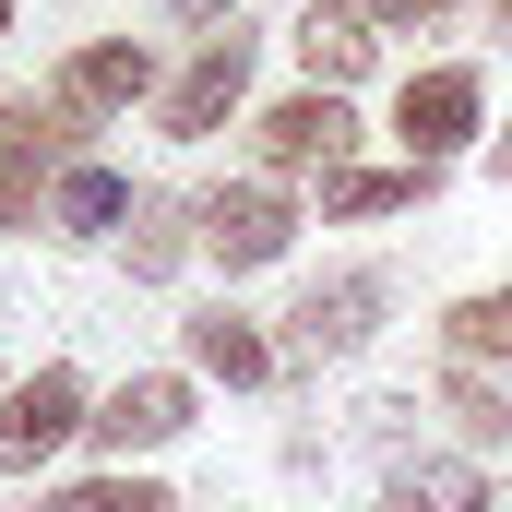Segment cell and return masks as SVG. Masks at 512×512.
Listing matches in <instances>:
<instances>
[{
    "instance_id": "6da1fadb",
    "label": "cell",
    "mask_w": 512,
    "mask_h": 512,
    "mask_svg": "<svg viewBox=\"0 0 512 512\" xmlns=\"http://www.w3.org/2000/svg\"><path fill=\"white\" fill-rule=\"evenodd\" d=\"M370 322H382V274H334V286H310V298L286 310V346H274V358H298V370H322V358H346V346H370Z\"/></svg>"
},
{
    "instance_id": "7a4b0ae2",
    "label": "cell",
    "mask_w": 512,
    "mask_h": 512,
    "mask_svg": "<svg viewBox=\"0 0 512 512\" xmlns=\"http://www.w3.org/2000/svg\"><path fill=\"white\" fill-rule=\"evenodd\" d=\"M72 429H96V417H84V382H72V370H36V382H12V405H0V465L24 477V465H48Z\"/></svg>"
},
{
    "instance_id": "3957f363",
    "label": "cell",
    "mask_w": 512,
    "mask_h": 512,
    "mask_svg": "<svg viewBox=\"0 0 512 512\" xmlns=\"http://www.w3.org/2000/svg\"><path fill=\"white\" fill-rule=\"evenodd\" d=\"M191 227H203V251L227 262V274H251V262H274L286 251V239H298V215H286V191H203V215H191Z\"/></svg>"
},
{
    "instance_id": "277c9868",
    "label": "cell",
    "mask_w": 512,
    "mask_h": 512,
    "mask_svg": "<svg viewBox=\"0 0 512 512\" xmlns=\"http://www.w3.org/2000/svg\"><path fill=\"white\" fill-rule=\"evenodd\" d=\"M239 96H251V36L227 24V36H203V48H191V72L167 84V131H179V143H203Z\"/></svg>"
},
{
    "instance_id": "5b68a950",
    "label": "cell",
    "mask_w": 512,
    "mask_h": 512,
    "mask_svg": "<svg viewBox=\"0 0 512 512\" xmlns=\"http://www.w3.org/2000/svg\"><path fill=\"white\" fill-rule=\"evenodd\" d=\"M393 131H405L417 167H441L453 143H477V72H417V84L393 96Z\"/></svg>"
},
{
    "instance_id": "8992f818",
    "label": "cell",
    "mask_w": 512,
    "mask_h": 512,
    "mask_svg": "<svg viewBox=\"0 0 512 512\" xmlns=\"http://www.w3.org/2000/svg\"><path fill=\"white\" fill-rule=\"evenodd\" d=\"M143 84H155L143 36H96V48H72V60H60V108H72V120H96V108H131Z\"/></svg>"
},
{
    "instance_id": "52a82bcc",
    "label": "cell",
    "mask_w": 512,
    "mask_h": 512,
    "mask_svg": "<svg viewBox=\"0 0 512 512\" xmlns=\"http://www.w3.org/2000/svg\"><path fill=\"white\" fill-rule=\"evenodd\" d=\"M346 143H358L346 96H286L262 120V167H346Z\"/></svg>"
},
{
    "instance_id": "ba28073f",
    "label": "cell",
    "mask_w": 512,
    "mask_h": 512,
    "mask_svg": "<svg viewBox=\"0 0 512 512\" xmlns=\"http://www.w3.org/2000/svg\"><path fill=\"white\" fill-rule=\"evenodd\" d=\"M179 429H191V382H167V370H143V382H120L108 405H96V441H108V453L179 441Z\"/></svg>"
},
{
    "instance_id": "9c48e42d",
    "label": "cell",
    "mask_w": 512,
    "mask_h": 512,
    "mask_svg": "<svg viewBox=\"0 0 512 512\" xmlns=\"http://www.w3.org/2000/svg\"><path fill=\"white\" fill-rule=\"evenodd\" d=\"M298 60H310V96L358 84V72H370V12H358V0H322V12L298 24Z\"/></svg>"
},
{
    "instance_id": "30bf717a",
    "label": "cell",
    "mask_w": 512,
    "mask_h": 512,
    "mask_svg": "<svg viewBox=\"0 0 512 512\" xmlns=\"http://www.w3.org/2000/svg\"><path fill=\"white\" fill-rule=\"evenodd\" d=\"M120 215H143V203H131V179H108V167H72V179L48 191V227H60V239H108Z\"/></svg>"
},
{
    "instance_id": "8fae6325",
    "label": "cell",
    "mask_w": 512,
    "mask_h": 512,
    "mask_svg": "<svg viewBox=\"0 0 512 512\" xmlns=\"http://www.w3.org/2000/svg\"><path fill=\"white\" fill-rule=\"evenodd\" d=\"M191 358H203L215 382H274V346H262L239 310H203V322H191Z\"/></svg>"
},
{
    "instance_id": "7c38bea8",
    "label": "cell",
    "mask_w": 512,
    "mask_h": 512,
    "mask_svg": "<svg viewBox=\"0 0 512 512\" xmlns=\"http://www.w3.org/2000/svg\"><path fill=\"white\" fill-rule=\"evenodd\" d=\"M405 203H429V167L405 155V167H334V215H405Z\"/></svg>"
},
{
    "instance_id": "4fadbf2b",
    "label": "cell",
    "mask_w": 512,
    "mask_h": 512,
    "mask_svg": "<svg viewBox=\"0 0 512 512\" xmlns=\"http://www.w3.org/2000/svg\"><path fill=\"white\" fill-rule=\"evenodd\" d=\"M441 334H453V358H465V370H477V358H512V286H489V298H465V310H453Z\"/></svg>"
},
{
    "instance_id": "5bb4252c",
    "label": "cell",
    "mask_w": 512,
    "mask_h": 512,
    "mask_svg": "<svg viewBox=\"0 0 512 512\" xmlns=\"http://www.w3.org/2000/svg\"><path fill=\"white\" fill-rule=\"evenodd\" d=\"M477 501H489V489H477L465 465H417V477H393L382 512H477Z\"/></svg>"
},
{
    "instance_id": "9a60e30c",
    "label": "cell",
    "mask_w": 512,
    "mask_h": 512,
    "mask_svg": "<svg viewBox=\"0 0 512 512\" xmlns=\"http://www.w3.org/2000/svg\"><path fill=\"white\" fill-rule=\"evenodd\" d=\"M36 512H179L155 477H84V489H60V501H36Z\"/></svg>"
},
{
    "instance_id": "2e32d148",
    "label": "cell",
    "mask_w": 512,
    "mask_h": 512,
    "mask_svg": "<svg viewBox=\"0 0 512 512\" xmlns=\"http://www.w3.org/2000/svg\"><path fill=\"white\" fill-rule=\"evenodd\" d=\"M36 155H48V131H36V120H0V227L36 203Z\"/></svg>"
},
{
    "instance_id": "e0dca14e",
    "label": "cell",
    "mask_w": 512,
    "mask_h": 512,
    "mask_svg": "<svg viewBox=\"0 0 512 512\" xmlns=\"http://www.w3.org/2000/svg\"><path fill=\"white\" fill-rule=\"evenodd\" d=\"M453 429H465V441H512V393L477 382V370H453Z\"/></svg>"
},
{
    "instance_id": "ac0fdd59",
    "label": "cell",
    "mask_w": 512,
    "mask_h": 512,
    "mask_svg": "<svg viewBox=\"0 0 512 512\" xmlns=\"http://www.w3.org/2000/svg\"><path fill=\"white\" fill-rule=\"evenodd\" d=\"M131 227H143V239H131V274H167V262L191 251V227H179V203H143Z\"/></svg>"
},
{
    "instance_id": "d6986e66",
    "label": "cell",
    "mask_w": 512,
    "mask_h": 512,
    "mask_svg": "<svg viewBox=\"0 0 512 512\" xmlns=\"http://www.w3.org/2000/svg\"><path fill=\"white\" fill-rule=\"evenodd\" d=\"M358 12H370V24H429L441 0H358Z\"/></svg>"
},
{
    "instance_id": "ffe728a7",
    "label": "cell",
    "mask_w": 512,
    "mask_h": 512,
    "mask_svg": "<svg viewBox=\"0 0 512 512\" xmlns=\"http://www.w3.org/2000/svg\"><path fill=\"white\" fill-rule=\"evenodd\" d=\"M489 179H501V191H512V131H501V143H489Z\"/></svg>"
},
{
    "instance_id": "44dd1931",
    "label": "cell",
    "mask_w": 512,
    "mask_h": 512,
    "mask_svg": "<svg viewBox=\"0 0 512 512\" xmlns=\"http://www.w3.org/2000/svg\"><path fill=\"white\" fill-rule=\"evenodd\" d=\"M477 512H512V489H489V501H477Z\"/></svg>"
},
{
    "instance_id": "7402d4cb",
    "label": "cell",
    "mask_w": 512,
    "mask_h": 512,
    "mask_svg": "<svg viewBox=\"0 0 512 512\" xmlns=\"http://www.w3.org/2000/svg\"><path fill=\"white\" fill-rule=\"evenodd\" d=\"M0 24H12V0H0Z\"/></svg>"
}]
</instances>
